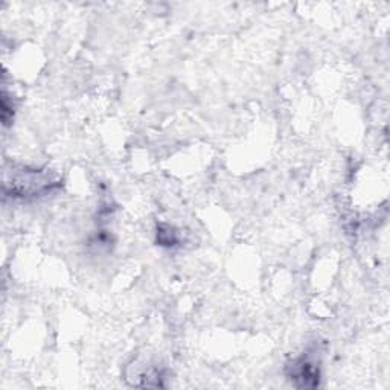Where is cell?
Returning a JSON list of instances; mask_svg holds the SVG:
<instances>
[{
	"label": "cell",
	"mask_w": 390,
	"mask_h": 390,
	"mask_svg": "<svg viewBox=\"0 0 390 390\" xmlns=\"http://www.w3.org/2000/svg\"><path fill=\"white\" fill-rule=\"evenodd\" d=\"M291 380H299L302 381V386L305 387H313L319 381V371L317 367L309 363L307 358H299L296 360L291 366Z\"/></svg>",
	"instance_id": "6da1fadb"
}]
</instances>
